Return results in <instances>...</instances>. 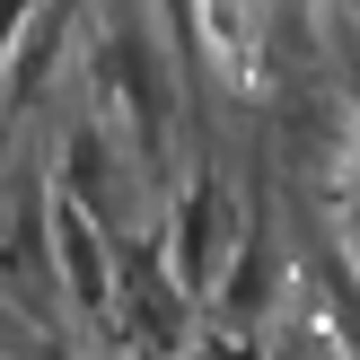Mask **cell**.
<instances>
[{
	"label": "cell",
	"mask_w": 360,
	"mask_h": 360,
	"mask_svg": "<svg viewBox=\"0 0 360 360\" xmlns=\"http://www.w3.org/2000/svg\"><path fill=\"white\" fill-rule=\"evenodd\" d=\"M53 193H70V202L88 211V220L105 229V238H132V229H150V211H141V193H150V176L132 167V150H123L115 132H105L97 115H70L62 123V150H53Z\"/></svg>",
	"instance_id": "cell-5"
},
{
	"label": "cell",
	"mask_w": 360,
	"mask_h": 360,
	"mask_svg": "<svg viewBox=\"0 0 360 360\" xmlns=\"http://www.w3.org/2000/svg\"><path fill=\"white\" fill-rule=\"evenodd\" d=\"M176 360H264V334H238V326H193V343Z\"/></svg>",
	"instance_id": "cell-8"
},
{
	"label": "cell",
	"mask_w": 360,
	"mask_h": 360,
	"mask_svg": "<svg viewBox=\"0 0 360 360\" xmlns=\"http://www.w3.org/2000/svg\"><path fill=\"white\" fill-rule=\"evenodd\" d=\"M238 211H246L238 176L220 167V150H202V141H193V158L167 176V211L150 220V229H158V255H167V273L185 281L193 308L211 299V281H220L229 246H238Z\"/></svg>",
	"instance_id": "cell-2"
},
{
	"label": "cell",
	"mask_w": 360,
	"mask_h": 360,
	"mask_svg": "<svg viewBox=\"0 0 360 360\" xmlns=\"http://www.w3.org/2000/svg\"><path fill=\"white\" fill-rule=\"evenodd\" d=\"M0 360H18V352H9V343H0Z\"/></svg>",
	"instance_id": "cell-12"
},
{
	"label": "cell",
	"mask_w": 360,
	"mask_h": 360,
	"mask_svg": "<svg viewBox=\"0 0 360 360\" xmlns=\"http://www.w3.org/2000/svg\"><path fill=\"white\" fill-rule=\"evenodd\" d=\"M264 360H343V352H334V334H326V316L308 308L299 281H290V299H281V316L264 326Z\"/></svg>",
	"instance_id": "cell-7"
},
{
	"label": "cell",
	"mask_w": 360,
	"mask_h": 360,
	"mask_svg": "<svg viewBox=\"0 0 360 360\" xmlns=\"http://www.w3.org/2000/svg\"><path fill=\"white\" fill-rule=\"evenodd\" d=\"M290 299V255H281V211H273V176H246V211H238V246H229L220 281H211V326H238V334H264Z\"/></svg>",
	"instance_id": "cell-3"
},
{
	"label": "cell",
	"mask_w": 360,
	"mask_h": 360,
	"mask_svg": "<svg viewBox=\"0 0 360 360\" xmlns=\"http://www.w3.org/2000/svg\"><path fill=\"white\" fill-rule=\"evenodd\" d=\"M123 360H167V352H123Z\"/></svg>",
	"instance_id": "cell-11"
},
{
	"label": "cell",
	"mask_w": 360,
	"mask_h": 360,
	"mask_svg": "<svg viewBox=\"0 0 360 360\" xmlns=\"http://www.w3.org/2000/svg\"><path fill=\"white\" fill-rule=\"evenodd\" d=\"M18 360H79V352H70L62 334H27V352H18Z\"/></svg>",
	"instance_id": "cell-9"
},
{
	"label": "cell",
	"mask_w": 360,
	"mask_h": 360,
	"mask_svg": "<svg viewBox=\"0 0 360 360\" xmlns=\"http://www.w3.org/2000/svg\"><path fill=\"white\" fill-rule=\"evenodd\" d=\"M27 9H35V0H0V53H9V35L27 27Z\"/></svg>",
	"instance_id": "cell-10"
},
{
	"label": "cell",
	"mask_w": 360,
	"mask_h": 360,
	"mask_svg": "<svg viewBox=\"0 0 360 360\" xmlns=\"http://www.w3.org/2000/svg\"><path fill=\"white\" fill-rule=\"evenodd\" d=\"M79 35H88V97L79 105L132 150L150 193H167V176L185 167V79H176V53L158 35V18L141 0H115Z\"/></svg>",
	"instance_id": "cell-1"
},
{
	"label": "cell",
	"mask_w": 360,
	"mask_h": 360,
	"mask_svg": "<svg viewBox=\"0 0 360 360\" xmlns=\"http://www.w3.org/2000/svg\"><path fill=\"white\" fill-rule=\"evenodd\" d=\"M44 238H53V299H62V316L88 326V334H105L115 326V238H105L70 193L44 202Z\"/></svg>",
	"instance_id": "cell-6"
},
{
	"label": "cell",
	"mask_w": 360,
	"mask_h": 360,
	"mask_svg": "<svg viewBox=\"0 0 360 360\" xmlns=\"http://www.w3.org/2000/svg\"><path fill=\"white\" fill-rule=\"evenodd\" d=\"M193 326H202V308L185 299V281L167 273V255H158V229H132V238H115V326H105V343L123 352H185Z\"/></svg>",
	"instance_id": "cell-4"
}]
</instances>
